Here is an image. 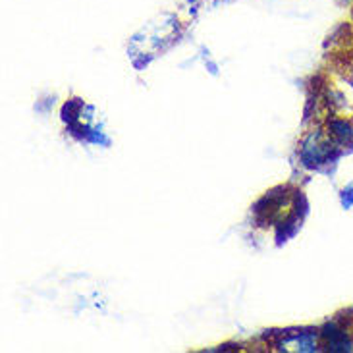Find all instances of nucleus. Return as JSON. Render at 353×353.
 <instances>
[{"label": "nucleus", "mask_w": 353, "mask_h": 353, "mask_svg": "<svg viewBox=\"0 0 353 353\" xmlns=\"http://www.w3.org/2000/svg\"><path fill=\"white\" fill-rule=\"evenodd\" d=\"M332 141L325 137L323 134H313L307 137V141L303 143L301 149V157L305 161L307 166H319V164H325L330 154H332Z\"/></svg>", "instance_id": "obj_1"}, {"label": "nucleus", "mask_w": 353, "mask_h": 353, "mask_svg": "<svg viewBox=\"0 0 353 353\" xmlns=\"http://www.w3.org/2000/svg\"><path fill=\"white\" fill-rule=\"evenodd\" d=\"M321 336H323V340L326 342V347L330 352H352L353 350V342L350 340L347 332H345L344 328H340L336 323L326 325Z\"/></svg>", "instance_id": "obj_2"}, {"label": "nucleus", "mask_w": 353, "mask_h": 353, "mask_svg": "<svg viewBox=\"0 0 353 353\" xmlns=\"http://www.w3.org/2000/svg\"><path fill=\"white\" fill-rule=\"evenodd\" d=\"M288 350H294V352H315L316 350V334H307L301 332L296 338H292L290 342H286Z\"/></svg>", "instance_id": "obj_3"}, {"label": "nucleus", "mask_w": 353, "mask_h": 353, "mask_svg": "<svg viewBox=\"0 0 353 353\" xmlns=\"http://www.w3.org/2000/svg\"><path fill=\"white\" fill-rule=\"evenodd\" d=\"M330 128V135L332 137H336L338 141H342V143H345V141H352L353 139V128L350 122H345V120H334L332 124L328 125Z\"/></svg>", "instance_id": "obj_4"}, {"label": "nucleus", "mask_w": 353, "mask_h": 353, "mask_svg": "<svg viewBox=\"0 0 353 353\" xmlns=\"http://www.w3.org/2000/svg\"><path fill=\"white\" fill-rule=\"evenodd\" d=\"M340 197H342V205H344V209H353V181H350L344 190H342Z\"/></svg>", "instance_id": "obj_5"}, {"label": "nucleus", "mask_w": 353, "mask_h": 353, "mask_svg": "<svg viewBox=\"0 0 353 353\" xmlns=\"http://www.w3.org/2000/svg\"><path fill=\"white\" fill-rule=\"evenodd\" d=\"M344 2H353V0H344Z\"/></svg>", "instance_id": "obj_6"}, {"label": "nucleus", "mask_w": 353, "mask_h": 353, "mask_svg": "<svg viewBox=\"0 0 353 353\" xmlns=\"http://www.w3.org/2000/svg\"><path fill=\"white\" fill-rule=\"evenodd\" d=\"M352 85H353V76H352Z\"/></svg>", "instance_id": "obj_7"}]
</instances>
